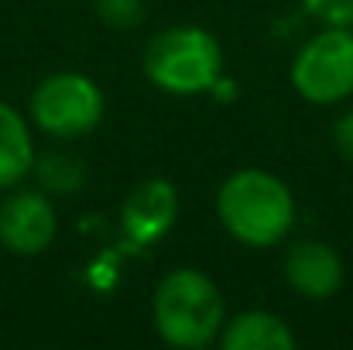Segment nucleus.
Returning <instances> with one entry per match:
<instances>
[{"label":"nucleus","mask_w":353,"mask_h":350,"mask_svg":"<svg viewBox=\"0 0 353 350\" xmlns=\"http://www.w3.org/2000/svg\"><path fill=\"white\" fill-rule=\"evenodd\" d=\"M223 227L247 247H271L295 224V200L288 186L261 168L234 172L216 193Z\"/></svg>","instance_id":"nucleus-1"},{"label":"nucleus","mask_w":353,"mask_h":350,"mask_svg":"<svg viewBox=\"0 0 353 350\" xmlns=\"http://www.w3.org/2000/svg\"><path fill=\"white\" fill-rule=\"evenodd\" d=\"M154 327L172 347H206L223 327V295L196 268L168 271L154 289Z\"/></svg>","instance_id":"nucleus-2"},{"label":"nucleus","mask_w":353,"mask_h":350,"mask_svg":"<svg viewBox=\"0 0 353 350\" xmlns=\"http://www.w3.org/2000/svg\"><path fill=\"white\" fill-rule=\"evenodd\" d=\"M220 41L203 28H168L154 35L144 48V72L165 93H206L220 83Z\"/></svg>","instance_id":"nucleus-3"},{"label":"nucleus","mask_w":353,"mask_h":350,"mask_svg":"<svg viewBox=\"0 0 353 350\" xmlns=\"http://www.w3.org/2000/svg\"><path fill=\"white\" fill-rule=\"evenodd\" d=\"M292 86L309 104H340L353 97V31L330 24L309 38L292 62Z\"/></svg>","instance_id":"nucleus-4"},{"label":"nucleus","mask_w":353,"mask_h":350,"mask_svg":"<svg viewBox=\"0 0 353 350\" xmlns=\"http://www.w3.org/2000/svg\"><path fill=\"white\" fill-rule=\"evenodd\" d=\"M31 117L52 137H83L103 117V93L90 76L55 72L31 93Z\"/></svg>","instance_id":"nucleus-5"},{"label":"nucleus","mask_w":353,"mask_h":350,"mask_svg":"<svg viewBox=\"0 0 353 350\" xmlns=\"http://www.w3.org/2000/svg\"><path fill=\"white\" fill-rule=\"evenodd\" d=\"M55 240V210L45 193L21 189L0 203V244L10 254H41Z\"/></svg>","instance_id":"nucleus-6"},{"label":"nucleus","mask_w":353,"mask_h":350,"mask_svg":"<svg viewBox=\"0 0 353 350\" xmlns=\"http://www.w3.org/2000/svg\"><path fill=\"white\" fill-rule=\"evenodd\" d=\"M285 278L305 299H330L343 285V261L323 240H299L285 254Z\"/></svg>","instance_id":"nucleus-7"},{"label":"nucleus","mask_w":353,"mask_h":350,"mask_svg":"<svg viewBox=\"0 0 353 350\" xmlns=\"http://www.w3.org/2000/svg\"><path fill=\"white\" fill-rule=\"evenodd\" d=\"M175 210H179V196H175L172 182L148 179L123 200V213H120L123 233L134 244H154L175 224Z\"/></svg>","instance_id":"nucleus-8"},{"label":"nucleus","mask_w":353,"mask_h":350,"mask_svg":"<svg viewBox=\"0 0 353 350\" xmlns=\"http://www.w3.org/2000/svg\"><path fill=\"white\" fill-rule=\"evenodd\" d=\"M220 344L227 350H292L295 333L288 330L285 320L261 313V309H250V313H240L227 323Z\"/></svg>","instance_id":"nucleus-9"},{"label":"nucleus","mask_w":353,"mask_h":350,"mask_svg":"<svg viewBox=\"0 0 353 350\" xmlns=\"http://www.w3.org/2000/svg\"><path fill=\"white\" fill-rule=\"evenodd\" d=\"M31 168H34L31 130L10 104H0V189L17 186Z\"/></svg>","instance_id":"nucleus-10"},{"label":"nucleus","mask_w":353,"mask_h":350,"mask_svg":"<svg viewBox=\"0 0 353 350\" xmlns=\"http://www.w3.org/2000/svg\"><path fill=\"white\" fill-rule=\"evenodd\" d=\"M38 179L48 193H72L83 186V165L72 155L52 151V155L38 158Z\"/></svg>","instance_id":"nucleus-11"},{"label":"nucleus","mask_w":353,"mask_h":350,"mask_svg":"<svg viewBox=\"0 0 353 350\" xmlns=\"http://www.w3.org/2000/svg\"><path fill=\"white\" fill-rule=\"evenodd\" d=\"M97 14L110 28H137L144 21V3L141 0H93Z\"/></svg>","instance_id":"nucleus-12"},{"label":"nucleus","mask_w":353,"mask_h":350,"mask_svg":"<svg viewBox=\"0 0 353 350\" xmlns=\"http://www.w3.org/2000/svg\"><path fill=\"white\" fill-rule=\"evenodd\" d=\"M305 10L312 17H319L323 24H336V28H353V0H302Z\"/></svg>","instance_id":"nucleus-13"},{"label":"nucleus","mask_w":353,"mask_h":350,"mask_svg":"<svg viewBox=\"0 0 353 350\" xmlns=\"http://www.w3.org/2000/svg\"><path fill=\"white\" fill-rule=\"evenodd\" d=\"M336 148H340L343 158L353 162V110L336 120Z\"/></svg>","instance_id":"nucleus-14"}]
</instances>
